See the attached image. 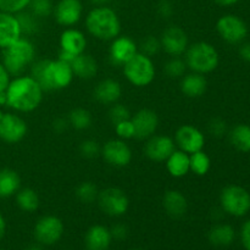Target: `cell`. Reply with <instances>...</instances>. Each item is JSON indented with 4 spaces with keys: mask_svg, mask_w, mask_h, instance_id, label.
Listing matches in <instances>:
<instances>
[{
    "mask_svg": "<svg viewBox=\"0 0 250 250\" xmlns=\"http://www.w3.org/2000/svg\"><path fill=\"white\" fill-rule=\"evenodd\" d=\"M76 198L80 200L83 204H92L97 200L98 194H99V189L97 186L93 182H82L77 186L75 190Z\"/></svg>",
    "mask_w": 250,
    "mask_h": 250,
    "instance_id": "836d02e7",
    "label": "cell"
},
{
    "mask_svg": "<svg viewBox=\"0 0 250 250\" xmlns=\"http://www.w3.org/2000/svg\"><path fill=\"white\" fill-rule=\"evenodd\" d=\"M190 171L197 176H205L211 168V159L204 150L189 154Z\"/></svg>",
    "mask_w": 250,
    "mask_h": 250,
    "instance_id": "1f68e13d",
    "label": "cell"
},
{
    "mask_svg": "<svg viewBox=\"0 0 250 250\" xmlns=\"http://www.w3.org/2000/svg\"><path fill=\"white\" fill-rule=\"evenodd\" d=\"M241 241L244 249L250 250V220H248V221L242 226Z\"/></svg>",
    "mask_w": 250,
    "mask_h": 250,
    "instance_id": "f6af8a7d",
    "label": "cell"
},
{
    "mask_svg": "<svg viewBox=\"0 0 250 250\" xmlns=\"http://www.w3.org/2000/svg\"><path fill=\"white\" fill-rule=\"evenodd\" d=\"M85 28L94 38L109 42L120 36L121 21L115 10L102 5L88 12L85 16Z\"/></svg>",
    "mask_w": 250,
    "mask_h": 250,
    "instance_id": "3957f363",
    "label": "cell"
},
{
    "mask_svg": "<svg viewBox=\"0 0 250 250\" xmlns=\"http://www.w3.org/2000/svg\"><path fill=\"white\" fill-rule=\"evenodd\" d=\"M100 150H102V148H100L99 143L94 139H85L80 144V153L85 159L95 158V156L99 155Z\"/></svg>",
    "mask_w": 250,
    "mask_h": 250,
    "instance_id": "60d3db41",
    "label": "cell"
},
{
    "mask_svg": "<svg viewBox=\"0 0 250 250\" xmlns=\"http://www.w3.org/2000/svg\"><path fill=\"white\" fill-rule=\"evenodd\" d=\"M214 1L220 6H231V5L237 4L239 0H214Z\"/></svg>",
    "mask_w": 250,
    "mask_h": 250,
    "instance_id": "f907efd6",
    "label": "cell"
},
{
    "mask_svg": "<svg viewBox=\"0 0 250 250\" xmlns=\"http://www.w3.org/2000/svg\"><path fill=\"white\" fill-rule=\"evenodd\" d=\"M176 150L173 138L166 134H154L146 139L144 146V154L146 158L155 163H163Z\"/></svg>",
    "mask_w": 250,
    "mask_h": 250,
    "instance_id": "2e32d148",
    "label": "cell"
},
{
    "mask_svg": "<svg viewBox=\"0 0 250 250\" xmlns=\"http://www.w3.org/2000/svg\"><path fill=\"white\" fill-rule=\"evenodd\" d=\"M5 93L7 106L17 112H32L43 102L44 89L31 75H21L10 81Z\"/></svg>",
    "mask_w": 250,
    "mask_h": 250,
    "instance_id": "6da1fadb",
    "label": "cell"
},
{
    "mask_svg": "<svg viewBox=\"0 0 250 250\" xmlns=\"http://www.w3.org/2000/svg\"><path fill=\"white\" fill-rule=\"evenodd\" d=\"M89 1L92 2V4L97 5V6H102V5L106 4V2L109 1V0H89Z\"/></svg>",
    "mask_w": 250,
    "mask_h": 250,
    "instance_id": "db71d44e",
    "label": "cell"
},
{
    "mask_svg": "<svg viewBox=\"0 0 250 250\" xmlns=\"http://www.w3.org/2000/svg\"><path fill=\"white\" fill-rule=\"evenodd\" d=\"M51 126H53V131L55 132V133L61 134L70 127V124H68L67 120L63 119V117H58V119L54 120Z\"/></svg>",
    "mask_w": 250,
    "mask_h": 250,
    "instance_id": "bcb514c9",
    "label": "cell"
},
{
    "mask_svg": "<svg viewBox=\"0 0 250 250\" xmlns=\"http://www.w3.org/2000/svg\"><path fill=\"white\" fill-rule=\"evenodd\" d=\"M67 121L72 128L77 131H84L88 129L93 124L92 114L87 109L83 107H76L70 111L67 116Z\"/></svg>",
    "mask_w": 250,
    "mask_h": 250,
    "instance_id": "4dcf8cb0",
    "label": "cell"
},
{
    "mask_svg": "<svg viewBox=\"0 0 250 250\" xmlns=\"http://www.w3.org/2000/svg\"><path fill=\"white\" fill-rule=\"evenodd\" d=\"M5 233H6V221H5L4 216L0 214V241L4 238Z\"/></svg>",
    "mask_w": 250,
    "mask_h": 250,
    "instance_id": "681fc988",
    "label": "cell"
},
{
    "mask_svg": "<svg viewBox=\"0 0 250 250\" xmlns=\"http://www.w3.org/2000/svg\"><path fill=\"white\" fill-rule=\"evenodd\" d=\"M17 21H19L20 28H21L22 36H33L37 32L39 31V19L36 16V15L32 14L31 11H23L16 14Z\"/></svg>",
    "mask_w": 250,
    "mask_h": 250,
    "instance_id": "d6a6232c",
    "label": "cell"
},
{
    "mask_svg": "<svg viewBox=\"0 0 250 250\" xmlns=\"http://www.w3.org/2000/svg\"><path fill=\"white\" fill-rule=\"evenodd\" d=\"M110 233H111L112 239L116 241H124L128 236V229L125 224H115L114 226L110 229Z\"/></svg>",
    "mask_w": 250,
    "mask_h": 250,
    "instance_id": "7bdbcfd3",
    "label": "cell"
},
{
    "mask_svg": "<svg viewBox=\"0 0 250 250\" xmlns=\"http://www.w3.org/2000/svg\"><path fill=\"white\" fill-rule=\"evenodd\" d=\"M138 53V45L128 36H117L111 41L109 60L114 66H124Z\"/></svg>",
    "mask_w": 250,
    "mask_h": 250,
    "instance_id": "e0dca14e",
    "label": "cell"
},
{
    "mask_svg": "<svg viewBox=\"0 0 250 250\" xmlns=\"http://www.w3.org/2000/svg\"><path fill=\"white\" fill-rule=\"evenodd\" d=\"M220 205L222 211L231 216H246L250 211V193L241 186H227L220 193Z\"/></svg>",
    "mask_w": 250,
    "mask_h": 250,
    "instance_id": "52a82bcc",
    "label": "cell"
},
{
    "mask_svg": "<svg viewBox=\"0 0 250 250\" xmlns=\"http://www.w3.org/2000/svg\"><path fill=\"white\" fill-rule=\"evenodd\" d=\"M4 105H7V98L6 93L1 92L0 93V106H4Z\"/></svg>",
    "mask_w": 250,
    "mask_h": 250,
    "instance_id": "816d5d0a",
    "label": "cell"
},
{
    "mask_svg": "<svg viewBox=\"0 0 250 250\" xmlns=\"http://www.w3.org/2000/svg\"><path fill=\"white\" fill-rule=\"evenodd\" d=\"M163 207L166 214L173 219H181L188 210V200L182 192L177 189H170L164 194Z\"/></svg>",
    "mask_w": 250,
    "mask_h": 250,
    "instance_id": "603a6c76",
    "label": "cell"
},
{
    "mask_svg": "<svg viewBox=\"0 0 250 250\" xmlns=\"http://www.w3.org/2000/svg\"><path fill=\"white\" fill-rule=\"evenodd\" d=\"M131 250H143V249H131Z\"/></svg>",
    "mask_w": 250,
    "mask_h": 250,
    "instance_id": "11a10c76",
    "label": "cell"
},
{
    "mask_svg": "<svg viewBox=\"0 0 250 250\" xmlns=\"http://www.w3.org/2000/svg\"><path fill=\"white\" fill-rule=\"evenodd\" d=\"M208 239L215 247H229L236 239V231L229 224H217L210 229Z\"/></svg>",
    "mask_w": 250,
    "mask_h": 250,
    "instance_id": "83f0119b",
    "label": "cell"
},
{
    "mask_svg": "<svg viewBox=\"0 0 250 250\" xmlns=\"http://www.w3.org/2000/svg\"><path fill=\"white\" fill-rule=\"evenodd\" d=\"M36 46L27 37H21L2 49L1 62L11 76H21L36 61Z\"/></svg>",
    "mask_w": 250,
    "mask_h": 250,
    "instance_id": "277c9868",
    "label": "cell"
},
{
    "mask_svg": "<svg viewBox=\"0 0 250 250\" xmlns=\"http://www.w3.org/2000/svg\"><path fill=\"white\" fill-rule=\"evenodd\" d=\"M16 204L22 211L24 212H34L38 210L41 199L39 195L33 188H20L16 193Z\"/></svg>",
    "mask_w": 250,
    "mask_h": 250,
    "instance_id": "f1b7e54d",
    "label": "cell"
},
{
    "mask_svg": "<svg viewBox=\"0 0 250 250\" xmlns=\"http://www.w3.org/2000/svg\"><path fill=\"white\" fill-rule=\"evenodd\" d=\"M166 170L170 176L175 178H182L190 172L189 154L182 150H175L166 159Z\"/></svg>",
    "mask_w": 250,
    "mask_h": 250,
    "instance_id": "484cf974",
    "label": "cell"
},
{
    "mask_svg": "<svg viewBox=\"0 0 250 250\" xmlns=\"http://www.w3.org/2000/svg\"><path fill=\"white\" fill-rule=\"evenodd\" d=\"M185 61L187 68L192 72L207 75L216 70L220 63V55L212 44L197 42L188 45L185 53Z\"/></svg>",
    "mask_w": 250,
    "mask_h": 250,
    "instance_id": "5b68a950",
    "label": "cell"
},
{
    "mask_svg": "<svg viewBox=\"0 0 250 250\" xmlns=\"http://www.w3.org/2000/svg\"><path fill=\"white\" fill-rule=\"evenodd\" d=\"M173 10H172V5L167 1H163L160 5H159V14L161 15L163 17L167 19L172 15Z\"/></svg>",
    "mask_w": 250,
    "mask_h": 250,
    "instance_id": "7dc6e473",
    "label": "cell"
},
{
    "mask_svg": "<svg viewBox=\"0 0 250 250\" xmlns=\"http://www.w3.org/2000/svg\"><path fill=\"white\" fill-rule=\"evenodd\" d=\"M31 76L41 84L44 92L65 89L75 78L70 63L60 59L34 61L31 65Z\"/></svg>",
    "mask_w": 250,
    "mask_h": 250,
    "instance_id": "7a4b0ae2",
    "label": "cell"
},
{
    "mask_svg": "<svg viewBox=\"0 0 250 250\" xmlns=\"http://www.w3.org/2000/svg\"><path fill=\"white\" fill-rule=\"evenodd\" d=\"M208 128H209V132L214 137H222L224 134H226L227 125L222 119L215 117V119L210 120L209 125H208Z\"/></svg>",
    "mask_w": 250,
    "mask_h": 250,
    "instance_id": "b9f144b4",
    "label": "cell"
},
{
    "mask_svg": "<svg viewBox=\"0 0 250 250\" xmlns=\"http://www.w3.org/2000/svg\"><path fill=\"white\" fill-rule=\"evenodd\" d=\"M26 250H44V248L42 244L37 243V244H31V246H28L26 248Z\"/></svg>",
    "mask_w": 250,
    "mask_h": 250,
    "instance_id": "f5cc1de1",
    "label": "cell"
},
{
    "mask_svg": "<svg viewBox=\"0 0 250 250\" xmlns=\"http://www.w3.org/2000/svg\"><path fill=\"white\" fill-rule=\"evenodd\" d=\"M216 31L221 39L229 44H239L248 36V27L236 15H224L216 22Z\"/></svg>",
    "mask_w": 250,
    "mask_h": 250,
    "instance_id": "8fae6325",
    "label": "cell"
},
{
    "mask_svg": "<svg viewBox=\"0 0 250 250\" xmlns=\"http://www.w3.org/2000/svg\"><path fill=\"white\" fill-rule=\"evenodd\" d=\"M122 67L126 80L134 87H146L155 80L156 70L153 59L141 51H138Z\"/></svg>",
    "mask_w": 250,
    "mask_h": 250,
    "instance_id": "8992f818",
    "label": "cell"
},
{
    "mask_svg": "<svg viewBox=\"0 0 250 250\" xmlns=\"http://www.w3.org/2000/svg\"><path fill=\"white\" fill-rule=\"evenodd\" d=\"M70 65L75 77L81 80H92L98 73V62L90 54H80Z\"/></svg>",
    "mask_w": 250,
    "mask_h": 250,
    "instance_id": "d4e9b609",
    "label": "cell"
},
{
    "mask_svg": "<svg viewBox=\"0 0 250 250\" xmlns=\"http://www.w3.org/2000/svg\"><path fill=\"white\" fill-rule=\"evenodd\" d=\"M98 205L105 215L111 217H120L127 212L129 208V199L125 190L117 187H109L99 190L97 198Z\"/></svg>",
    "mask_w": 250,
    "mask_h": 250,
    "instance_id": "ba28073f",
    "label": "cell"
},
{
    "mask_svg": "<svg viewBox=\"0 0 250 250\" xmlns=\"http://www.w3.org/2000/svg\"><path fill=\"white\" fill-rule=\"evenodd\" d=\"M181 92L187 98H199L207 92L208 81L204 75L198 72H190L187 75L182 76L181 78Z\"/></svg>",
    "mask_w": 250,
    "mask_h": 250,
    "instance_id": "cb8c5ba5",
    "label": "cell"
},
{
    "mask_svg": "<svg viewBox=\"0 0 250 250\" xmlns=\"http://www.w3.org/2000/svg\"><path fill=\"white\" fill-rule=\"evenodd\" d=\"M239 56L242 58V60L250 63V42L249 43H244L239 48Z\"/></svg>",
    "mask_w": 250,
    "mask_h": 250,
    "instance_id": "c3c4849f",
    "label": "cell"
},
{
    "mask_svg": "<svg viewBox=\"0 0 250 250\" xmlns=\"http://www.w3.org/2000/svg\"><path fill=\"white\" fill-rule=\"evenodd\" d=\"M186 70H187L186 61L180 56H172L165 63V73L170 78H182V76L186 75Z\"/></svg>",
    "mask_w": 250,
    "mask_h": 250,
    "instance_id": "e575fe53",
    "label": "cell"
},
{
    "mask_svg": "<svg viewBox=\"0 0 250 250\" xmlns=\"http://www.w3.org/2000/svg\"><path fill=\"white\" fill-rule=\"evenodd\" d=\"M131 116L132 115L128 107L124 104H120V103L112 104L109 110V119L112 125H116L119 122L125 121V120L131 119Z\"/></svg>",
    "mask_w": 250,
    "mask_h": 250,
    "instance_id": "8d00e7d4",
    "label": "cell"
},
{
    "mask_svg": "<svg viewBox=\"0 0 250 250\" xmlns=\"http://www.w3.org/2000/svg\"><path fill=\"white\" fill-rule=\"evenodd\" d=\"M21 188V177L12 168H0V199L10 198Z\"/></svg>",
    "mask_w": 250,
    "mask_h": 250,
    "instance_id": "4316f807",
    "label": "cell"
},
{
    "mask_svg": "<svg viewBox=\"0 0 250 250\" xmlns=\"http://www.w3.org/2000/svg\"><path fill=\"white\" fill-rule=\"evenodd\" d=\"M56 22L63 27H73L80 22L83 15L81 0H59L53 11Z\"/></svg>",
    "mask_w": 250,
    "mask_h": 250,
    "instance_id": "ac0fdd59",
    "label": "cell"
},
{
    "mask_svg": "<svg viewBox=\"0 0 250 250\" xmlns=\"http://www.w3.org/2000/svg\"><path fill=\"white\" fill-rule=\"evenodd\" d=\"M175 144L187 154H193L204 149L205 136L193 125H182L175 133Z\"/></svg>",
    "mask_w": 250,
    "mask_h": 250,
    "instance_id": "5bb4252c",
    "label": "cell"
},
{
    "mask_svg": "<svg viewBox=\"0 0 250 250\" xmlns=\"http://www.w3.org/2000/svg\"><path fill=\"white\" fill-rule=\"evenodd\" d=\"M122 95V87L120 82L112 78H105L98 82L93 90V97L98 103L104 105H112L119 102Z\"/></svg>",
    "mask_w": 250,
    "mask_h": 250,
    "instance_id": "ffe728a7",
    "label": "cell"
},
{
    "mask_svg": "<svg viewBox=\"0 0 250 250\" xmlns=\"http://www.w3.org/2000/svg\"><path fill=\"white\" fill-rule=\"evenodd\" d=\"M160 43L161 49H164V51L171 58L183 55L189 45L187 33L178 26H168L164 29L160 37Z\"/></svg>",
    "mask_w": 250,
    "mask_h": 250,
    "instance_id": "9a60e30c",
    "label": "cell"
},
{
    "mask_svg": "<svg viewBox=\"0 0 250 250\" xmlns=\"http://www.w3.org/2000/svg\"><path fill=\"white\" fill-rule=\"evenodd\" d=\"M161 50L160 38H156L154 36H148L142 41L141 44V53L146 54L148 56H154Z\"/></svg>",
    "mask_w": 250,
    "mask_h": 250,
    "instance_id": "ab89813d",
    "label": "cell"
},
{
    "mask_svg": "<svg viewBox=\"0 0 250 250\" xmlns=\"http://www.w3.org/2000/svg\"><path fill=\"white\" fill-rule=\"evenodd\" d=\"M10 81H11V75L7 72V70L2 65V62H0V93L6 90Z\"/></svg>",
    "mask_w": 250,
    "mask_h": 250,
    "instance_id": "ee69618b",
    "label": "cell"
},
{
    "mask_svg": "<svg viewBox=\"0 0 250 250\" xmlns=\"http://www.w3.org/2000/svg\"><path fill=\"white\" fill-rule=\"evenodd\" d=\"M103 159L114 167H126L131 164L133 153L128 144L122 139H110L100 150Z\"/></svg>",
    "mask_w": 250,
    "mask_h": 250,
    "instance_id": "7c38bea8",
    "label": "cell"
},
{
    "mask_svg": "<svg viewBox=\"0 0 250 250\" xmlns=\"http://www.w3.org/2000/svg\"><path fill=\"white\" fill-rule=\"evenodd\" d=\"M29 7H31L32 14L36 15L38 19L48 17L54 11V5L51 0H31Z\"/></svg>",
    "mask_w": 250,
    "mask_h": 250,
    "instance_id": "d590c367",
    "label": "cell"
},
{
    "mask_svg": "<svg viewBox=\"0 0 250 250\" xmlns=\"http://www.w3.org/2000/svg\"><path fill=\"white\" fill-rule=\"evenodd\" d=\"M114 127L117 138L122 139V141L136 138V132H134V126L131 119L119 122V124L114 125Z\"/></svg>",
    "mask_w": 250,
    "mask_h": 250,
    "instance_id": "f35d334b",
    "label": "cell"
},
{
    "mask_svg": "<svg viewBox=\"0 0 250 250\" xmlns=\"http://www.w3.org/2000/svg\"><path fill=\"white\" fill-rule=\"evenodd\" d=\"M31 0H0V11L16 15L29 6Z\"/></svg>",
    "mask_w": 250,
    "mask_h": 250,
    "instance_id": "74e56055",
    "label": "cell"
},
{
    "mask_svg": "<svg viewBox=\"0 0 250 250\" xmlns=\"http://www.w3.org/2000/svg\"><path fill=\"white\" fill-rule=\"evenodd\" d=\"M60 54L59 58L65 62L71 63L73 59L80 54L85 53L87 48V38L84 33L80 29L67 27L60 36Z\"/></svg>",
    "mask_w": 250,
    "mask_h": 250,
    "instance_id": "30bf717a",
    "label": "cell"
},
{
    "mask_svg": "<svg viewBox=\"0 0 250 250\" xmlns=\"http://www.w3.org/2000/svg\"><path fill=\"white\" fill-rule=\"evenodd\" d=\"M63 232L65 226L60 217L55 215H45L34 225L33 236L37 243L42 246H53L62 238Z\"/></svg>",
    "mask_w": 250,
    "mask_h": 250,
    "instance_id": "9c48e42d",
    "label": "cell"
},
{
    "mask_svg": "<svg viewBox=\"0 0 250 250\" xmlns=\"http://www.w3.org/2000/svg\"><path fill=\"white\" fill-rule=\"evenodd\" d=\"M22 37L16 15L0 11V48L5 49Z\"/></svg>",
    "mask_w": 250,
    "mask_h": 250,
    "instance_id": "44dd1931",
    "label": "cell"
},
{
    "mask_svg": "<svg viewBox=\"0 0 250 250\" xmlns=\"http://www.w3.org/2000/svg\"><path fill=\"white\" fill-rule=\"evenodd\" d=\"M231 144L239 151L248 153L250 151V126L246 124H239L234 126L229 132Z\"/></svg>",
    "mask_w": 250,
    "mask_h": 250,
    "instance_id": "f546056e",
    "label": "cell"
},
{
    "mask_svg": "<svg viewBox=\"0 0 250 250\" xmlns=\"http://www.w3.org/2000/svg\"><path fill=\"white\" fill-rule=\"evenodd\" d=\"M27 122L19 115L6 112L0 119V139L5 143H20L27 136Z\"/></svg>",
    "mask_w": 250,
    "mask_h": 250,
    "instance_id": "4fadbf2b",
    "label": "cell"
},
{
    "mask_svg": "<svg viewBox=\"0 0 250 250\" xmlns=\"http://www.w3.org/2000/svg\"><path fill=\"white\" fill-rule=\"evenodd\" d=\"M137 139H148L154 136L159 127V116L154 110L141 109L131 116Z\"/></svg>",
    "mask_w": 250,
    "mask_h": 250,
    "instance_id": "d6986e66",
    "label": "cell"
},
{
    "mask_svg": "<svg viewBox=\"0 0 250 250\" xmlns=\"http://www.w3.org/2000/svg\"><path fill=\"white\" fill-rule=\"evenodd\" d=\"M112 237L110 229L103 225H93L84 236V246L87 250H109Z\"/></svg>",
    "mask_w": 250,
    "mask_h": 250,
    "instance_id": "7402d4cb",
    "label": "cell"
}]
</instances>
